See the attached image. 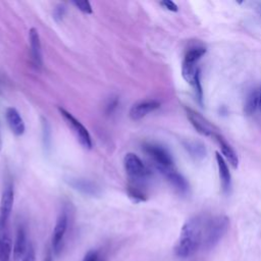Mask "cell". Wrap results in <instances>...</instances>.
Returning <instances> with one entry per match:
<instances>
[{"label": "cell", "mask_w": 261, "mask_h": 261, "mask_svg": "<svg viewBox=\"0 0 261 261\" xmlns=\"http://www.w3.org/2000/svg\"><path fill=\"white\" fill-rule=\"evenodd\" d=\"M5 119L10 130L15 136H21L25 130V125L19 112L14 107H8L5 110Z\"/></svg>", "instance_id": "cell-11"}, {"label": "cell", "mask_w": 261, "mask_h": 261, "mask_svg": "<svg viewBox=\"0 0 261 261\" xmlns=\"http://www.w3.org/2000/svg\"><path fill=\"white\" fill-rule=\"evenodd\" d=\"M14 201V191L11 184H7L3 189L0 200V228L7 227V222L12 211Z\"/></svg>", "instance_id": "cell-7"}, {"label": "cell", "mask_w": 261, "mask_h": 261, "mask_svg": "<svg viewBox=\"0 0 261 261\" xmlns=\"http://www.w3.org/2000/svg\"><path fill=\"white\" fill-rule=\"evenodd\" d=\"M259 93L258 91H255L254 93H252L248 100H247V104H246V112L251 114L253 113L256 108L259 107Z\"/></svg>", "instance_id": "cell-18"}, {"label": "cell", "mask_w": 261, "mask_h": 261, "mask_svg": "<svg viewBox=\"0 0 261 261\" xmlns=\"http://www.w3.org/2000/svg\"><path fill=\"white\" fill-rule=\"evenodd\" d=\"M1 148H2V139H1V132H0V151H1Z\"/></svg>", "instance_id": "cell-28"}, {"label": "cell", "mask_w": 261, "mask_h": 261, "mask_svg": "<svg viewBox=\"0 0 261 261\" xmlns=\"http://www.w3.org/2000/svg\"><path fill=\"white\" fill-rule=\"evenodd\" d=\"M12 241L7 227L0 228V261H11Z\"/></svg>", "instance_id": "cell-14"}, {"label": "cell", "mask_w": 261, "mask_h": 261, "mask_svg": "<svg viewBox=\"0 0 261 261\" xmlns=\"http://www.w3.org/2000/svg\"><path fill=\"white\" fill-rule=\"evenodd\" d=\"M44 261H52V256H51V254H50V253H48V254L46 255V257H45Z\"/></svg>", "instance_id": "cell-26"}, {"label": "cell", "mask_w": 261, "mask_h": 261, "mask_svg": "<svg viewBox=\"0 0 261 261\" xmlns=\"http://www.w3.org/2000/svg\"><path fill=\"white\" fill-rule=\"evenodd\" d=\"M187 111V116L189 120L191 121L192 125L196 128V130L206 137H211L213 138L217 134V129L213 124H211L205 117H203L200 113L197 111L191 109V108H186Z\"/></svg>", "instance_id": "cell-8"}, {"label": "cell", "mask_w": 261, "mask_h": 261, "mask_svg": "<svg viewBox=\"0 0 261 261\" xmlns=\"http://www.w3.org/2000/svg\"><path fill=\"white\" fill-rule=\"evenodd\" d=\"M117 104H118V100H117L116 98L110 100V103L106 106V111H107V113H111V112L116 108Z\"/></svg>", "instance_id": "cell-25"}, {"label": "cell", "mask_w": 261, "mask_h": 261, "mask_svg": "<svg viewBox=\"0 0 261 261\" xmlns=\"http://www.w3.org/2000/svg\"><path fill=\"white\" fill-rule=\"evenodd\" d=\"M83 261H104V257L98 250H90L84 256Z\"/></svg>", "instance_id": "cell-19"}, {"label": "cell", "mask_w": 261, "mask_h": 261, "mask_svg": "<svg viewBox=\"0 0 261 261\" xmlns=\"http://www.w3.org/2000/svg\"><path fill=\"white\" fill-rule=\"evenodd\" d=\"M215 139V141L218 143L220 149H221V153L222 155L225 157V159L229 162V164L232 167H238L239 164V159L237 156V153L233 151V149L230 147V145L225 141V139L219 135L218 133L213 137Z\"/></svg>", "instance_id": "cell-15"}, {"label": "cell", "mask_w": 261, "mask_h": 261, "mask_svg": "<svg viewBox=\"0 0 261 261\" xmlns=\"http://www.w3.org/2000/svg\"><path fill=\"white\" fill-rule=\"evenodd\" d=\"M29 40H30V50H31L32 61L36 67L40 68L43 65V57H42V47H41L40 35L36 28H32L30 30Z\"/></svg>", "instance_id": "cell-10"}, {"label": "cell", "mask_w": 261, "mask_h": 261, "mask_svg": "<svg viewBox=\"0 0 261 261\" xmlns=\"http://www.w3.org/2000/svg\"><path fill=\"white\" fill-rule=\"evenodd\" d=\"M68 185L72 189H74V190H76V191H79V192H81L85 195L95 196L99 193V189L95 186V184H93L92 181H90L88 179L71 178V179H69Z\"/></svg>", "instance_id": "cell-16"}, {"label": "cell", "mask_w": 261, "mask_h": 261, "mask_svg": "<svg viewBox=\"0 0 261 261\" xmlns=\"http://www.w3.org/2000/svg\"><path fill=\"white\" fill-rule=\"evenodd\" d=\"M189 148V150L191 151V154L193 155V156H201V157H203L204 155H205V148L202 146V145H199V144H193L192 146H189L188 147Z\"/></svg>", "instance_id": "cell-21"}, {"label": "cell", "mask_w": 261, "mask_h": 261, "mask_svg": "<svg viewBox=\"0 0 261 261\" xmlns=\"http://www.w3.org/2000/svg\"><path fill=\"white\" fill-rule=\"evenodd\" d=\"M21 261H36V253H35L34 246L32 244H29L28 249H27Z\"/></svg>", "instance_id": "cell-22"}, {"label": "cell", "mask_w": 261, "mask_h": 261, "mask_svg": "<svg viewBox=\"0 0 261 261\" xmlns=\"http://www.w3.org/2000/svg\"><path fill=\"white\" fill-rule=\"evenodd\" d=\"M29 243L27 239V232L23 226L19 225L16 230L15 240L13 244V250H12V258L14 261H18L22 259L27 249H28Z\"/></svg>", "instance_id": "cell-12"}, {"label": "cell", "mask_w": 261, "mask_h": 261, "mask_svg": "<svg viewBox=\"0 0 261 261\" xmlns=\"http://www.w3.org/2000/svg\"><path fill=\"white\" fill-rule=\"evenodd\" d=\"M215 157H216V162H217V167H218V173H219V177H220V182H221V187H222V191L227 194L230 191V187H231V175L228 169V166L224 160V158L218 153H215Z\"/></svg>", "instance_id": "cell-13"}, {"label": "cell", "mask_w": 261, "mask_h": 261, "mask_svg": "<svg viewBox=\"0 0 261 261\" xmlns=\"http://www.w3.org/2000/svg\"><path fill=\"white\" fill-rule=\"evenodd\" d=\"M71 3L82 12L86 13V14H90L93 12L92 6L90 4L89 1H71Z\"/></svg>", "instance_id": "cell-20"}, {"label": "cell", "mask_w": 261, "mask_h": 261, "mask_svg": "<svg viewBox=\"0 0 261 261\" xmlns=\"http://www.w3.org/2000/svg\"><path fill=\"white\" fill-rule=\"evenodd\" d=\"M58 111L62 116V118L65 120L66 124L69 126V128L73 133V135L75 136V138L77 139V141L80 142V144L86 149H91L93 146L92 138L88 129L83 125V123L64 108L58 107Z\"/></svg>", "instance_id": "cell-4"}, {"label": "cell", "mask_w": 261, "mask_h": 261, "mask_svg": "<svg viewBox=\"0 0 261 261\" xmlns=\"http://www.w3.org/2000/svg\"><path fill=\"white\" fill-rule=\"evenodd\" d=\"M126 193L128 195V197L136 203H140V202H144L147 199L146 194L137 186L130 185L127 187L126 189Z\"/></svg>", "instance_id": "cell-17"}, {"label": "cell", "mask_w": 261, "mask_h": 261, "mask_svg": "<svg viewBox=\"0 0 261 261\" xmlns=\"http://www.w3.org/2000/svg\"><path fill=\"white\" fill-rule=\"evenodd\" d=\"M259 108H261V91L259 93Z\"/></svg>", "instance_id": "cell-27"}, {"label": "cell", "mask_w": 261, "mask_h": 261, "mask_svg": "<svg viewBox=\"0 0 261 261\" xmlns=\"http://www.w3.org/2000/svg\"><path fill=\"white\" fill-rule=\"evenodd\" d=\"M160 5L163 6L164 8H166V9L169 10V11L175 12V11L178 10L177 5H176L173 1H171V0H164V1H161V2H160Z\"/></svg>", "instance_id": "cell-23"}, {"label": "cell", "mask_w": 261, "mask_h": 261, "mask_svg": "<svg viewBox=\"0 0 261 261\" xmlns=\"http://www.w3.org/2000/svg\"><path fill=\"white\" fill-rule=\"evenodd\" d=\"M67 228H68V216L65 211H62L57 216L55 226L53 228L52 239H51V247L55 255H58L63 248Z\"/></svg>", "instance_id": "cell-6"}, {"label": "cell", "mask_w": 261, "mask_h": 261, "mask_svg": "<svg viewBox=\"0 0 261 261\" xmlns=\"http://www.w3.org/2000/svg\"><path fill=\"white\" fill-rule=\"evenodd\" d=\"M229 219L225 215H206L202 250L213 249L224 237L228 229Z\"/></svg>", "instance_id": "cell-2"}, {"label": "cell", "mask_w": 261, "mask_h": 261, "mask_svg": "<svg viewBox=\"0 0 261 261\" xmlns=\"http://www.w3.org/2000/svg\"><path fill=\"white\" fill-rule=\"evenodd\" d=\"M65 13V7L63 5H59L57 6L55 9H54V12H53V17L56 19V20H60L63 15Z\"/></svg>", "instance_id": "cell-24"}, {"label": "cell", "mask_w": 261, "mask_h": 261, "mask_svg": "<svg viewBox=\"0 0 261 261\" xmlns=\"http://www.w3.org/2000/svg\"><path fill=\"white\" fill-rule=\"evenodd\" d=\"M205 219L206 214H199L189 218L185 222L174 247L176 257L186 259L193 256L199 250H202Z\"/></svg>", "instance_id": "cell-1"}, {"label": "cell", "mask_w": 261, "mask_h": 261, "mask_svg": "<svg viewBox=\"0 0 261 261\" xmlns=\"http://www.w3.org/2000/svg\"><path fill=\"white\" fill-rule=\"evenodd\" d=\"M123 166L128 177L135 181L146 179L151 175L150 169L135 153H127L123 158Z\"/></svg>", "instance_id": "cell-5"}, {"label": "cell", "mask_w": 261, "mask_h": 261, "mask_svg": "<svg viewBox=\"0 0 261 261\" xmlns=\"http://www.w3.org/2000/svg\"><path fill=\"white\" fill-rule=\"evenodd\" d=\"M160 107V103L157 100H144L141 102H138L134 104L128 112V115L130 119L133 120H139L148 115L149 113L155 111Z\"/></svg>", "instance_id": "cell-9"}, {"label": "cell", "mask_w": 261, "mask_h": 261, "mask_svg": "<svg viewBox=\"0 0 261 261\" xmlns=\"http://www.w3.org/2000/svg\"><path fill=\"white\" fill-rule=\"evenodd\" d=\"M143 150L153 160L156 168L161 174L167 170L175 168L171 154L164 147L147 143L144 144Z\"/></svg>", "instance_id": "cell-3"}]
</instances>
